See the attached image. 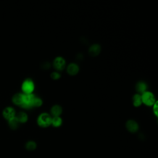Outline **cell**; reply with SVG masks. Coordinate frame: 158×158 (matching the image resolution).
Listing matches in <instances>:
<instances>
[{"label":"cell","mask_w":158,"mask_h":158,"mask_svg":"<svg viewBox=\"0 0 158 158\" xmlns=\"http://www.w3.org/2000/svg\"><path fill=\"white\" fill-rule=\"evenodd\" d=\"M15 117L17 118V119L18 120V121L20 123H25L27 122L28 120V115L24 112H19L18 114H16Z\"/></svg>","instance_id":"cell-11"},{"label":"cell","mask_w":158,"mask_h":158,"mask_svg":"<svg viewBox=\"0 0 158 158\" xmlns=\"http://www.w3.org/2000/svg\"><path fill=\"white\" fill-rule=\"evenodd\" d=\"M21 89L22 91V93L23 94H32L35 89V85L33 81L30 78L25 79L22 84Z\"/></svg>","instance_id":"cell-2"},{"label":"cell","mask_w":158,"mask_h":158,"mask_svg":"<svg viewBox=\"0 0 158 158\" xmlns=\"http://www.w3.org/2000/svg\"><path fill=\"white\" fill-rule=\"evenodd\" d=\"M42 104H43V101H42L41 99L35 96V97L33 99V107H38L41 106L42 105Z\"/></svg>","instance_id":"cell-18"},{"label":"cell","mask_w":158,"mask_h":158,"mask_svg":"<svg viewBox=\"0 0 158 158\" xmlns=\"http://www.w3.org/2000/svg\"><path fill=\"white\" fill-rule=\"evenodd\" d=\"M101 52V46L98 44H94L91 45L89 48V53L91 56H98Z\"/></svg>","instance_id":"cell-10"},{"label":"cell","mask_w":158,"mask_h":158,"mask_svg":"<svg viewBox=\"0 0 158 158\" xmlns=\"http://www.w3.org/2000/svg\"><path fill=\"white\" fill-rule=\"evenodd\" d=\"M54 67L58 71H61L64 69L65 66V60L62 57H57L53 62Z\"/></svg>","instance_id":"cell-6"},{"label":"cell","mask_w":158,"mask_h":158,"mask_svg":"<svg viewBox=\"0 0 158 158\" xmlns=\"http://www.w3.org/2000/svg\"><path fill=\"white\" fill-rule=\"evenodd\" d=\"M62 120L60 117H54L52 118L51 125L54 127H59L62 125Z\"/></svg>","instance_id":"cell-16"},{"label":"cell","mask_w":158,"mask_h":158,"mask_svg":"<svg viewBox=\"0 0 158 158\" xmlns=\"http://www.w3.org/2000/svg\"><path fill=\"white\" fill-rule=\"evenodd\" d=\"M23 96L24 94L22 93H19L15 94L12 98V102L15 105L21 107L23 101Z\"/></svg>","instance_id":"cell-8"},{"label":"cell","mask_w":158,"mask_h":158,"mask_svg":"<svg viewBox=\"0 0 158 158\" xmlns=\"http://www.w3.org/2000/svg\"><path fill=\"white\" fill-rule=\"evenodd\" d=\"M148 86L146 85V83H144V81H139L138 83H137V84L136 85V89L138 92L141 93H143L145 91H146Z\"/></svg>","instance_id":"cell-14"},{"label":"cell","mask_w":158,"mask_h":158,"mask_svg":"<svg viewBox=\"0 0 158 158\" xmlns=\"http://www.w3.org/2000/svg\"><path fill=\"white\" fill-rule=\"evenodd\" d=\"M153 112L154 114L157 116V102H156L153 105Z\"/></svg>","instance_id":"cell-20"},{"label":"cell","mask_w":158,"mask_h":158,"mask_svg":"<svg viewBox=\"0 0 158 158\" xmlns=\"http://www.w3.org/2000/svg\"><path fill=\"white\" fill-rule=\"evenodd\" d=\"M133 104L135 107H139L142 104L141 96L139 94H135L133 97Z\"/></svg>","instance_id":"cell-15"},{"label":"cell","mask_w":158,"mask_h":158,"mask_svg":"<svg viewBox=\"0 0 158 158\" xmlns=\"http://www.w3.org/2000/svg\"><path fill=\"white\" fill-rule=\"evenodd\" d=\"M51 78L52 80H59L60 78V75L57 72H53L51 74Z\"/></svg>","instance_id":"cell-19"},{"label":"cell","mask_w":158,"mask_h":158,"mask_svg":"<svg viewBox=\"0 0 158 158\" xmlns=\"http://www.w3.org/2000/svg\"><path fill=\"white\" fill-rule=\"evenodd\" d=\"M7 122H8V125H9V128L12 130L17 129L20 125V123L15 117L11 118L9 120H8Z\"/></svg>","instance_id":"cell-13"},{"label":"cell","mask_w":158,"mask_h":158,"mask_svg":"<svg viewBox=\"0 0 158 158\" xmlns=\"http://www.w3.org/2000/svg\"><path fill=\"white\" fill-rule=\"evenodd\" d=\"M2 117L7 120H9L11 118H14L16 115V112L15 109L11 106H7L5 107L2 112Z\"/></svg>","instance_id":"cell-5"},{"label":"cell","mask_w":158,"mask_h":158,"mask_svg":"<svg viewBox=\"0 0 158 158\" xmlns=\"http://www.w3.org/2000/svg\"><path fill=\"white\" fill-rule=\"evenodd\" d=\"M52 117L48 113L41 114L37 118L38 125L43 128H46L51 125Z\"/></svg>","instance_id":"cell-1"},{"label":"cell","mask_w":158,"mask_h":158,"mask_svg":"<svg viewBox=\"0 0 158 158\" xmlns=\"http://www.w3.org/2000/svg\"><path fill=\"white\" fill-rule=\"evenodd\" d=\"M127 129L131 133H135L138 130L139 126L136 122L133 120H129L126 123Z\"/></svg>","instance_id":"cell-7"},{"label":"cell","mask_w":158,"mask_h":158,"mask_svg":"<svg viewBox=\"0 0 158 158\" xmlns=\"http://www.w3.org/2000/svg\"><path fill=\"white\" fill-rule=\"evenodd\" d=\"M24 94L23 101L22 105L21 106V107L26 109H28L33 107V102L35 97V95H34L33 93L28 94Z\"/></svg>","instance_id":"cell-4"},{"label":"cell","mask_w":158,"mask_h":158,"mask_svg":"<svg viewBox=\"0 0 158 158\" xmlns=\"http://www.w3.org/2000/svg\"><path fill=\"white\" fill-rule=\"evenodd\" d=\"M67 72L70 75H75L79 72V67L75 63H70L67 67Z\"/></svg>","instance_id":"cell-9"},{"label":"cell","mask_w":158,"mask_h":158,"mask_svg":"<svg viewBox=\"0 0 158 158\" xmlns=\"http://www.w3.org/2000/svg\"><path fill=\"white\" fill-rule=\"evenodd\" d=\"M141 96V99H142V103L144 104L146 106H153L154 104L156 102L155 101V97L150 91H145L142 94Z\"/></svg>","instance_id":"cell-3"},{"label":"cell","mask_w":158,"mask_h":158,"mask_svg":"<svg viewBox=\"0 0 158 158\" xmlns=\"http://www.w3.org/2000/svg\"><path fill=\"white\" fill-rule=\"evenodd\" d=\"M62 112V107L59 105H54L51 109V113L54 117H59Z\"/></svg>","instance_id":"cell-12"},{"label":"cell","mask_w":158,"mask_h":158,"mask_svg":"<svg viewBox=\"0 0 158 158\" xmlns=\"http://www.w3.org/2000/svg\"><path fill=\"white\" fill-rule=\"evenodd\" d=\"M36 148V144L33 141H28L25 144V148L28 151H33Z\"/></svg>","instance_id":"cell-17"}]
</instances>
